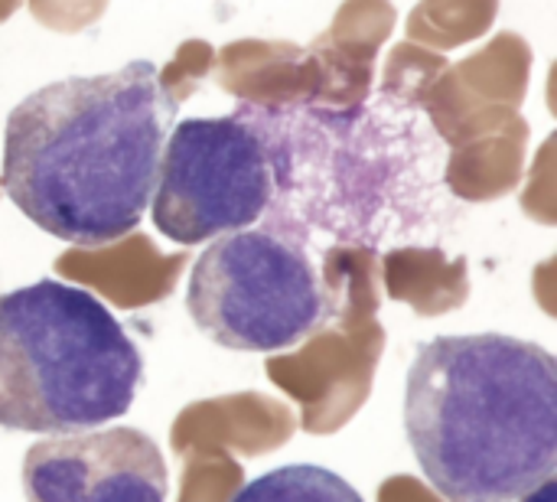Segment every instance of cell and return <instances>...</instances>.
<instances>
[{
    "label": "cell",
    "mask_w": 557,
    "mask_h": 502,
    "mask_svg": "<svg viewBox=\"0 0 557 502\" xmlns=\"http://www.w3.org/2000/svg\"><path fill=\"white\" fill-rule=\"evenodd\" d=\"M176 111L147 59L42 85L7 118L0 186L42 232L82 248L111 245L153 199Z\"/></svg>",
    "instance_id": "6da1fadb"
},
{
    "label": "cell",
    "mask_w": 557,
    "mask_h": 502,
    "mask_svg": "<svg viewBox=\"0 0 557 502\" xmlns=\"http://www.w3.org/2000/svg\"><path fill=\"white\" fill-rule=\"evenodd\" d=\"M405 431L444 500H522L555 477V356L506 333L421 343L405 385Z\"/></svg>",
    "instance_id": "7a4b0ae2"
},
{
    "label": "cell",
    "mask_w": 557,
    "mask_h": 502,
    "mask_svg": "<svg viewBox=\"0 0 557 502\" xmlns=\"http://www.w3.org/2000/svg\"><path fill=\"white\" fill-rule=\"evenodd\" d=\"M140 382V350L91 291L46 278L0 294V428H104L131 412Z\"/></svg>",
    "instance_id": "3957f363"
},
{
    "label": "cell",
    "mask_w": 557,
    "mask_h": 502,
    "mask_svg": "<svg viewBox=\"0 0 557 502\" xmlns=\"http://www.w3.org/2000/svg\"><path fill=\"white\" fill-rule=\"evenodd\" d=\"M193 323L219 346L277 353L304 343L330 314L310 258L274 232L242 229L212 238L186 287Z\"/></svg>",
    "instance_id": "277c9868"
},
{
    "label": "cell",
    "mask_w": 557,
    "mask_h": 502,
    "mask_svg": "<svg viewBox=\"0 0 557 502\" xmlns=\"http://www.w3.org/2000/svg\"><path fill=\"white\" fill-rule=\"evenodd\" d=\"M274 173L261 134L242 118H189L163 144L150 216L176 245L255 225L271 206Z\"/></svg>",
    "instance_id": "5b68a950"
},
{
    "label": "cell",
    "mask_w": 557,
    "mask_h": 502,
    "mask_svg": "<svg viewBox=\"0 0 557 502\" xmlns=\"http://www.w3.org/2000/svg\"><path fill=\"white\" fill-rule=\"evenodd\" d=\"M26 502H166L160 444L137 428H88L36 441L23 457Z\"/></svg>",
    "instance_id": "8992f818"
},
{
    "label": "cell",
    "mask_w": 557,
    "mask_h": 502,
    "mask_svg": "<svg viewBox=\"0 0 557 502\" xmlns=\"http://www.w3.org/2000/svg\"><path fill=\"white\" fill-rule=\"evenodd\" d=\"M532 82V46L519 33L493 36L480 52L447 65L428 88L421 108L447 144L506 124L519 114Z\"/></svg>",
    "instance_id": "52a82bcc"
},
{
    "label": "cell",
    "mask_w": 557,
    "mask_h": 502,
    "mask_svg": "<svg viewBox=\"0 0 557 502\" xmlns=\"http://www.w3.org/2000/svg\"><path fill=\"white\" fill-rule=\"evenodd\" d=\"M219 85L251 105H317L320 65L307 46L287 39H235L215 52Z\"/></svg>",
    "instance_id": "ba28073f"
},
{
    "label": "cell",
    "mask_w": 557,
    "mask_h": 502,
    "mask_svg": "<svg viewBox=\"0 0 557 502\" xmlns=\"http://www.w3.org/2000/svg\"><path fill=\"white\" fill-rule=\"evenodd\" d=\"M529 124L522 114L460 140L447 163V183L463 199H483L519 180Z\"/></svg>",
    "instance_id": "9c48e42d"
},
{
    "label": "cell",
    "mask_w": 557,
    "mask_h": 502,
    "mask_svg": "<svg viewBox=\"0 0 557 502\" xmlns=\"http://www.w3.org/2000/svg\"><path fill=\"white\" fill-rule=\"evenodd\" d=\"M499 0H421L405 23L408 42L424 49H454L493 29Z\"/></svg>",
    "instance_id": "30bf717a"
},
{
    "label": "cell",
    "mask_w": 557,
    "mask_h": 502,
    "mask_svg": "<svg viewBox=\"0 0 557 502\" xmlns=\"http://www.w3.org/2000/svg\"><path fill=\"white\" fill-rule=\"evenodd\" d=\"M395 20H398V13H395L392 0H346L336 10L330 29L320 33L317 39L326 49H333L336 56H343L346 62L375 69V52L392 36Z\"/></svg>",
    "instance_id": "8fae6325"
},
{
    "label": "cell",
    "mask_w": 557,
    "mask_h": 502,
    "mask_svg": "<svg viewBox=\"0 0 557 502\" xmlns=\"http://www.w3.org/2000/svg\"><path fill=\"white\" fill-rule=\"evenodd\" d=\"M232 502H366L339 474L317 464L277 467L245 483Z\"/></svg>",
    "instance_id": "7c38bea8"
},
{
    "label": "cell",
    "mask_w": 557,
    "mask_h": 502,
    "mask_svg": "<svg viewBox=\"0 0 557 502\" xmlns=\"http://www.w3.org/2000/svg\"><path fill=\"white\" fill-rule=\"evenodd\" d=\"M447 69V59L434 49H424L418 42H401L392 49L385 62V78L382 88L385 95L405 101V105H421L434 78Z\"/></svg>",
    "instance_id": "4fadbf2b"
},
{
    "label": "cell",
    "mask_w": 557,
    "mask_h": 502,
    "mask_svg": "<svg viewBox=\"0 0 557 502\" xmlns=\"http://www.w3.org/2000/svg\"><path fill=\"white\" fill-rule=\"evenodd\" d=\"M212 65H215L212 42H206V39H186V42H180V49L173 52V59L163 69H157V82H160V88L176 105H183L212 75Z\"/></svg>",
    "instance_id": "5bb4252c"
},
{
    "label": "cell",
    "mask_w": 557,
    "mask_h": 502,
    "mask_svg": "<svg viewBox=\"0 0 557 502\" xmlns=\"http://www.w3.org/2000/svg\"><path fill=\"white\" fill-rule=\"evenodd\" d=\"M36 23L55 33H82L98 23L108 10V0H26Z\"/></svg>",
    "instance_id": "9a60e30c"
},
{
    "label": "cell",
    "mask_w": 557,
    "mask_h": 502,
    "mask_svg": "<svg viewBox=\"0 0 557 502\" xmlns=\"http://www.w3.org/2000/svg\"><path fill=\"white\" fill-rule=\"evenodd\" d=\"M555 487L557 483H555V477H552V480L539 483L532 493H525V497H522V502H555Z\"/></svg>",
    "instance_id": "2e32d148"
},
{
    "label": "cell",
    "mask_w": 557,
    "mask_h": 502,
    "mask_svg": "<svg viewBox=\"0 0 557 502\" xmlns=\"http://www.w3.org/2000/svg\"><path fill=\"white\" fill-rule=\"evenodd\" d=\"M20 7H23V0H0V23H7Z\"/></svg>",
    "instance_id": "e0dca14e"
}]
</instances>
